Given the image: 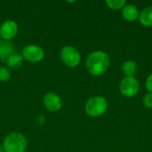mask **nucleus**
Masks as SVG:
<instances>
[{
  "label": "nucleus",
  "instance_id": "nucleus-1",
  "mask_svg": "<svg viewBox=\"0 0 152 152\" xmlns=\"http://www.w3.org/2000/svg\"><path fill=\"white\" fill-rule=\"evenodd\" d=\"M110 58L109 54L103 51H94L91 53L86 61L87 71L93 76H101L104 74L110 68Z\"/></svg>",
  "mask_w": 152,
  "mask_h": 152
},
{
  "label": "nucleus",
  "instance_id": "nucleus-2",
  "mask_svg": "<svg viewBox=\"0 0 152 152\" xmlns=\"http://www.w3.org/2000/svg\"><path fill=\"white\" fill-rule=\"evenodd\" d=\"M27 148V138L19 132H12L6 135L3 142L4 152H25Z\"/></svg>",
  "mask_w": 152,
  "mask_h": 152
},
{
  "label": "nucleus",
  "instance_id": "nucleus-3",
  "mask_svg": "<svg viewBox=\"0 0 152 152\" xmlns=\"http://www.w3.org/2000/svg\"><path fill=\"white\" fill-rule=\"evenodd\" d=\"M108 102L102 96H94L90 98L86 105V113L92 118H98L102 116L108 110Z\"/></svg>",
  "mask_w": 152,
  "mask_h": 152
},
{
  "label": "nucleus",
  "instance_id": "nucleus-4",
  "mask_svg": "<svg viewBox=\"0 0 152 152\" xmlns=\"http://www.w3.org/2000/svg\"><path fill=\"white\" fill-rule=\"evenodd\" d=\"M61 59L62 62L70 68H75L79 65L81 61V54L78 50L71 45H66L61 48Z\"/></svg>",
  "mask_w": 152,
  "mask_h": 152
},
{
  "label": "nucleus",
  "instance_id": "nucleus-5",
  "mask_svg": "<svg viewBox=\"0 0 152 152\" xmlns=\"http://www.w3.org/2000/svg\"><path fill=\"white\" fill-rule=\"evenodd\" d=\"M140 90V83L135 77H125L119 83L121 94L127 98L134 97Z\"/></svg>",
  "mask_w": 152,
  "mask_h": 152
},
{
  "label": "nucleus",
  "instance_id": "nucleus-6",
  "mask_svg": "<svg viewBox=\"0 0 152 152\" xmlns=\"http://www.w3.org/2000/svg\"><path fill=\"white\" fill-rule=\"evenodd\" d=\"M22 57L29 62H39L45 58V51L38 45H29L23 48Z\"/></svg>",
  "mask_w": 152,
  "mask_h": 152
},
{
  "label": "nucleus",
  "instance_id": "nucleus-7",
  "mask_svg": "<svg viewBox=\"0 0 152 152\" xmlns=\"http://www.w3.org/2000/svg\"><path fill=\"white\" fill-rule=\"evenodd\" d=\"M18 33V24L12 20H4L0 26V36L3 40H11Z\"/></svg>",
  "mask_w": 152,
  "mask_h": 152
},
{
  "label": "nucleus",
  "instance_id": "nucleus-8",
  "mask_svg": "<svg viewBox=\"0 0 152 152\" xmlns=\"http://www.w3.org/2000/svg\"><path fill=\"white\" fill-rule=\"evenodd\" d=\"M44 105L50 112H56L61 109L62 102L59 95L54 93H47L44 97Z\"/></svg>",
  "mask_w": 152,
  "mask_h": 152
},
{
  "label": "nucleus",
  "instance_id": "nucleus-9",
  "mask_svg": "<svg viewBox=\"0 0 152 152\" xmlns=\"http://www.w3.org/2000/svg\"><path fill=\"white\" fill-rule=\"evenodd\" d=\"M122 11V17L130 22L135 21L137 19H139L140 12L136 5L134 4H126Z\"/></svg>",
  "mask_w": 152,
  "mask_h": 152
},
{
  "label": "nucleus",
  "instance_id": "nucleus-10",
  "mask_svg": "<svg viewBox=\"0 0 152 152\" xmlns=\"http://www.w3.org/2000/svg\"><path fill=\"white\" fill-rule=\"evenodd\" d=\"M139 20L144 27H152V6L144 8L140 12Z\"/></svg>",
  "mask_w": 152,
  "mask_h": 152
},
{
  "label": "nucleus",
  "instance_id": "nucleus-11",
  "mask_svg": "<svg viewBox=\"0 0 152 152\" xmlns=\"http://www.w3.org/2000/svg\"><path fill=\"white\" fill-rule=\"evenodd\" d=\"M14 49L15 47L10 42H3L0 45V59L2 61H5L11 56L12 54L14 53Z\"/></svg>",
  "mask_w": 152,
  "mask_h": 152
},
{
  "label": "nucleus",
  "instance_id": "nucleus-12",
  "mask_svg": "<svg viewBox=\"0 0 152 152\" xmlns=\"http://www.w3.org/2000/svg\"><path fill=\"white\" fill-rule=\"evenodd\" d=\"M138 70V65L134 61H126L122 64V71L126 77H134Z\"/></svg>",
  "mask_w": 152,
  "mask_h": 152
},
{
  "label": "nucleus",
  "instance_id": "nucleus-13",
  "mask_svg": "<svg viewBox=\"0 0 152 152\" xmlns=\"http://www.w3.org/2000/svg\"><path fill=\"white\" fill-rule=\"evenodd\" d=\"M6 63L10 69H18L23 63V57H22V55L14 53L13 54L9 56V58L6 60Z\"/></svg>",
  "mask_w": 152,
  "mask_h": 152
},
{
  "label": "nucleus",
  "instance_id": "nucleus-14",
  "mask_svg": "<svg viewBox=\"0 0 152 152\" xmlns=\"http://www.w3.org/2000/svg\"><path fill=\"white\" fill-rule=\"evenodd\" d=\"M105 3L110 9L114 11L122 10L124 6L126 4V0H107Z\"/></svg>",
  "mask_w": 152,
  "mask_h": 152
},
{
  "label": "nucleus",
  "instance_id": "nucleus-15",
  "mask_svg": "<svg viewBox=\"0 0 152 152\" xmlns=\"http://www.w3.org/2000/svg\"><path fill=\"white\" fill-rule=\"evenodd\" d=\"M11 78V72L5 67H0V81L6 82Z\"/></svg>",
  "mask_w": 152,
  "mask_h": 152
},
{
  "label": "nucleus",
  "instance_id": "nucleus-16",
  "mask_svg": "<svg viewBox=\"0 0 152 152\" xmlns=\"http://www.w3.org/2000/svg\"><path fill=\"white\" fill-rule=\"evenodd\" d=\"M142 102L146 108L152 109V94L149 93V94H145L143 99H142Z\"/></svg>",
  "mask_w": 152,
  "mask_h": 152
},
{
  "label": "nucleus",
  "instance_id": "nucleus-17",
  "mask_svg": "<svg viewBox=\"0 0 152 152\" xmlns=\"http://www.w3.org/2000/svg\"><path fill=\"white\" fill-rule=\"evenodd\" d=\"M145 85H146V88L149 91V93L152 94V73L147 77Z\"/></svg>",
  "mask_w": 152,
  "mask_h": 152
},
{
  "label": "nucleus",
  "instance_id": "nucleus-18",
  "mask_svg": "<svg viewBox=\"0 0 152 152\" xmlns=\"http://www.w3.org/2000/svg\"><path fill=\"white\" fill-rule=\"evenodd\" d=\"M0 152H4V150H3V147L0 145Z\"/></svg>",
  "mask_w": 152,
  "mask_h": 152
},
{
  "label": "nucleus",
  "instance_id": "nucleus-19",
  "mask_svg": "<svg viewBox=\"0 0 152 152\" xmlns=\"http://www.w3.org/2000/svg\"><path fill=\"white\" fill-rule=\"evenodd\" d=\"M2 43H3V38H2V37H1V36H0V45H1Z\"/></svg>",
  "mask_w": 152,
  "mask_h": 152
}]
</instances>
